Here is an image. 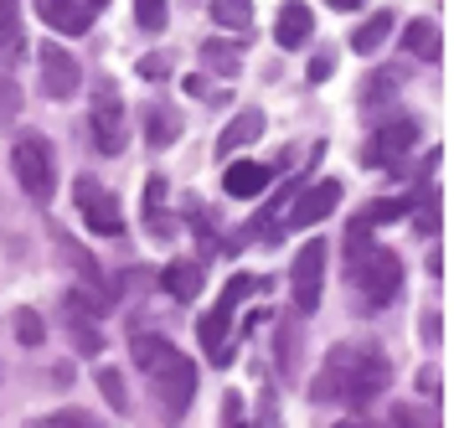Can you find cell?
Instances as JSON below:
<instances>
[{
	"instance_id": "obj_26",
	"label": "cell",
	"mask_w": 454,
	"mask_h": 428,
	"mask_svg": "<svg viewBox=\"0 0 454 428\" xmlns=\"http://www.w3.org/2000/svg\"><path fill=\"white\" fill-rule=\"evenodd\" d=\"M67 305H73V315L104 320V315L114 310V294H109V289H98V294H93V289H73V294H67Z\"/></svg>"
},
{
	"instance_id": "obj_11",
	"label": "cell",
	"mask_w": 454,
	"mask_h": 428,
	"mask_svg": "<svg viewBox=\"0 0 454 428\" xmlns=\"http://www.w3.org/2000/svg\"><path fill=\"white\" fill-rule=\"evenodd\" d=\"M197 341H201V356H207L212 367H227V362H232V310L217 305L212 315H201Z\"/></svg>"
},
{
	"instance_id": "obj_32",
	"label": "cell",
	"mask_w": 454,
	"mask_h": 428,
	"mask_svg": "<svg viewBox=\"0 0 454 428\" xmlns=\"http://www.w3.org/2000/svg\"><path fill=\"white\" fill-rule=\"evenodd\" d=\"M16 114H21V88L0 73V124H11Z\"/></svg>"
},
{
	"instance_id": "obj_9",
	"label": "cell",
	"mask_w": 454,
	"mask_h": 428,
	"mask_svg": "<svg viewBox=\"0 0 454 428\" xmlns=\"http://www.w3.org/2000/svg\"><path fill=\"white\" fill-rule=\"evenodd\" d=\"M419 135H424L419 119H393V124H382V129L372 135V144L362 150V160H367V166H393L397 155H408V150L419 144Z\"/></svg>"
},
{
	"instance_id": "obj_25",
	"label": "cell",
	"mask_w": 454,
	"mask_h": 428,
	"mask_svg": "<svg viewBox=\"0 0 454 428\" xmlns=\"http://www.w3.org/2000/svg\"><path fill=\"white\" fill-rule=\"evenodd\" d=\"M403 47H408V58L434 62V58H439V31L428 27V21H413V27L403 31Z\"/></svg>"
},
{
	"instance_id": "obj_6",
	"label": "cell",
	"mask_w": 454,
	"mask_h": 428,
	"mask_svg": "<svg viewBox=\"0 0 454 428\" xmlns=\"http://www.w3.org/2000/svg\"><path fill=\"white\" fill-rule=\"evenodd\" d=\"M93 144L104 155H124V144H129V124H124V104H119L114 83L93 88Z\"/></svg>"
},
{
	"instance_id": "obj_23",
	"label": "cell",
	"mask_w": 454,
	"mask_h": 428,
	"mask_svg": "<svg viewBox=\"0 0 454 428\" xmlns=\"http://www.w3.org/2000/svg\"><path fill=\"white\" fill-rule=\"evenodd\" d=\"M212 21L227 31H248L254 27V0H212Z\"/></svg>"
},
{
	"instance_id": "obj_14",
	"label": "cell",
	"mask_w": 454,
	"mask_h": 428,
	"mask_svg": "<svg viewBox=\"0 0 454 428\" xmlns=\"http://www.w3.org/2000/svg\"><path fill=\"white\" fill-rule=\"evenodd\" d=\"M274 186V171L269 166H258V160H232L223 171V191L227 197H263Z\"/></svg>"
},
{
	"instance_id": "obj_21",
	"label": "cell",
	"mask_w": 454,
	"mask_h": 428,
	"mask_svg": "<svg viewBox=\"0 0 454 428\" xmlns=\"http://www.w3.org/2000/svg\"><path fill=\"white\" fill-rule=\"evenodd\" d=\"M201 67L207 73H223V78H232L238 67H243V47H232V42H201Z\"/></svg>"
},
{
	"instance_id": "obj_19",
	"label": "cell",
	"mask_w": 454,
	"mask_h": 428,
	"mask_svg": "<svg viewBox=\"0 0 454 428\" xmlns=\"http://www.w3.org/2000/svg\"><path fill=\"white\" fill-rule=\"evenodd\" d=\"M145 228L155 243H166L170 237V217H166V175H150L145 181Z\"/></svg>"
},
{
	"instance_id": "obj_35",
	"label": "cell",
	"mask_w": 454,
	"mask_h": 428,
	"mask_svg": "<svg viewBox=\"0 0 454 428\" xmlns=\"http://www.w3.org/2000/svg\"><path fill=\"white\" fill-rule=\"evenodd\" d=\"M223 428H243V393H223Z\"/></svg>"
},
{
	"instance_id": "obj_16",
	"label": "cell",
	"mask_w": 454,
	"mask_h": 428,
	"mask_svg": "<svg viewBox=\"0 0 454 428\" xmlns=\"http://www.w3.org/2000/svg\"><path fill=\"white\" fill-rule=\"evenodd\" d=\"M145 140L155 144V150H166V144H176L181 140V129H186V124H181V109H170V104H160V98H155V104H145Z\"/></svg>"
},
{
	"instance_id": "obj_3",
	"label": "cell",
	"mask_w": 454,
	"mask_h": 428,
	"mask_svg": "<svg viewBox=\"0 0 454 428\" xmlns=\"http://www.w3.org/2000/svg\"><path fill=\"white\" fill-rule=\"evenodd\" d=\"M340 253H346V284L356 289L362 310H387L403 289V258L393 248H377L372 232L351 217L346 222V237H340Z\"/></svg>"
},
{
	"instance_id": "obj_36",
	"label": "cell",
	"mask_w": 454,
	"mask_h": 428,
	"mask_svg": "<svg viewBox=\"0 0 454 428\" xmlns=\"http://www.w3.org/2000/svg\"><path fill=\"white\" fill-rule=\"evenodd\" d=\"M393 428H434L419 408H393Z\"/></svg>"
},
{
	"instance_id": "obj_12",
	"label": "cell",
	"mask_w": 454,
	"mask_h": 428,
	"mask_svg": "<svg viewBox=\"0 0 454 428\" xmlns=\"http://www.w3.org/2000/svg\"><path fill=\"white\" fill-rule=\"evenodd\" d=\"M310 36H315V11L305 5V0H284L279 21H274V42H279L284 52H300Z\"/></svg>"
},
{
	"instance_id": "obj_31",
	"label": "cell",
	"mask_w": 454,
	"mask_h": 428,
	"mask_svg": "<svg viewBox=\"0 0 454 428\" xmlns=\"http://www.w3.org/2000/svg\"><path fill=\"white\" fill-rule=\"evenodd\" d=\"M294 346H300V331H294V320H284L279 325V367H284V377H300V356H294Z\"/></svg>"
},
{
	"instance_id": "obj_2",
	"label": "cell",
	"mask_w": 454,
	"mask_h": 428,
	"mask_svg": "<svg viewBox=\"0 0 454 428\" xmlns=\"http://www.w3.org/2000/svg\"><path fill=\"white\" fill-rule=\"evenodd\" d=\"M129 356H135V367L150 382V398L160 408V424H181L192 398H197V362H186L181 346H170L166 336H145V331H135Z\"/></svg>"
},
{
	"instance_id": "obj_20",
	"label": "cell",
	"mask_w": 454,
	"mask_h": 428,
	"mask_svg": "<svg viewBox=\"0 0 454 428\" xmlns=\"http://www.w3.org/2000/svg\"><path fill=\"white\" fill-rule=\"evenodd\" d=\"M27 52V36H21V5L16 0H0V58L21 62Z\"/></svg>"
},
{
	"instance_id": "obj_17",
	"label": "cell",
	"mask_w": 454,
	"mask_h": 428,
	"mask_svg": "<svg viewBox=\"0 0 454 428\" xmlns=\"http://www.w3.org/2000/svg\"><path fill=\"white\" fill-rule=\"evenodd\" d=\"M263 109H243V114L232 119L223 129V140H217V155H238V150H248L254 140H263Z\"/></svg>"
},
{
	"instance_id": "obj_28",
	"label": "cell",
	"mask_w": 454,
	"mask_h": 428,
	"mask_svg": "<svg viewBox=\"0 0 454 428\" xmlns=\"http://www.w3.org/2000/svg\"><path fill=\"white\" fill-rule=\"evenodd\" d=\"M98 393H104V402H109L114 413H129V387H124V371L98 367Z\"/></svg>"
},
{
	"instance_id": "obj_13",
	"label": "cell",
	"mask_w": 454,
	"mask_h": 428,
	"mask_svg": "<svg viewBox=\"0 0 454 428\" xmlns=\"http://www.w3.org/2000/svg\"><path fill=\"white\" fill-rule=\"evenodd\" d=\"M201 284H207V268H201L197 258H176V263H166V274H160V289H166L176 305H192L201 294Z\"/></svg>"
},
{
	"instance_id": "obj_34",
	"label": "cell",
	"mask_w": 454,
	"mask_h": 428,
	"mask_svg": "<svg viewBox=\"0 0 454 428\" xmlns=\"http://www.w3.org/2000/svg\"><path fill=\"white\" fill-rule=\"evenodd\" d=\"M42 428H98L88 413H78V408H62V413H52V418H42Z\"/></svg>"
},
{
	"instance_id": "obj_22",
	"label": "cell",
	"mask_w": 454,
	"mask_h": 428,
	"mask_svg": "<svg viewBox=\"0 0 454 428\" xmlns=\"http://www.w3.org/2000/svg\"><path fill=\"white\" fill-rule=\"evenodd\" d=\"M408 206H413L408 197H382V201H372V206H362V212H356V222H362L367 232H377L382 222H397V217H408Z\"/></svg>"
},
{
	"instance_id": "obj_1",
	"label": "cell",
	"mask_w": 454,
	"mask_h": 428,
	"mask_svg": "<svg viewBox=\"0 0 454 428\" xmlns=\"http://www.w3.org/2000/svg\"><path fill=\"white\" fill-rule=\"evenodd\" d=\"M393 377V362L372 341H340L325 351V362L310 382L315 402H346V408H372Z\"/></svg>"
},
{
	"instance_id": "obj_24",
	"label": "cell",
	"mask_w": 454,
	"mask_h": 428,
	"mask_svg": "<svg viewBox=\"0 0 454 428\" xmlns=\"http://www.w3.org/2000/svg\"><path fill=\"white\" fill-rule=\"evenodd\" d=\"M57 253L67 258V263H73V268H78V274H83L93 289H104V268H98V263H93V253H83L73 237H62V232H57Z\"/></svg>"
},
{
	"instance_id": "obj_8",
	"label": "cell",
	"mask_w": 454,
	"mask_h": 428,
	"mask_svg": "<svg viewBox=\"0 0 454 428\" xmlns=\"http://www.w3.org/2000/svg\"><path fill=\"white\" fill-rule=\"evenodd\" d=\"M36 62H42V93H47L52 104H67V98L83 88V67H78V58H73L67 47L42 42V47H36Z\"/></svg>"
},
{
	"instance_id": "obj_27",
	"label": "cell",
	"mask_w": 454,
	"mask_h": 428,
	"mask_svg": "<svg viewBox=\"0 0 454 428\" xmlns=\"http://www.w3.org/2000/svg\"><path fill=\"white\" fill-rule=\"evenodd\" d=\"M135 27H140L145 36H160V31L170 27V5L166 0H135Z\"/></svg>"
},
{
	"instance_id": "obj_41",
	"label": "cell",
	"mask_w": 454,
	"mask_h": 428,
	"mask_svg": "<svg viewBox=\"0 0 454 428\" xmlns=\"http://www.w3.org/2000/svg\"><path fill=\"white\" fill-rule=\"evenodd\" d=\"M325 5H336V11H356V5H367V0H325Z\"/></svg>"
},
{
	"instance_id": "obj_38",
	"label": "cell",
	"mask_w": 454,
	"mask_h": 428,
	"mask_svg": "<svg viewBox=\"0 0 454 428\" xmlns=\"http://www.w3.org/2000/svg\"><path fill=\"white\" fill-rule=\"evenodd\" d=\"M419 331H424V341H428V346H439V336H444V325H439V315H434V310L419 320Z\"/></svg>"
},
{
	"instance_id": "obj_40",
	"label": "cell",
	"mask_w": 454,
	"mask_h": 428,
	"mask_svg": "<svg viewBox=\"0 0 454 428\" xmlns=\"http://www.w3.org/2000/svg\"><path fill=\"white\" fill-rule=\"evenodd\" d=\"M73 5H83L88 16H98V11H104V5H109V0H73Z\"/></svg>"
},
{
	"instance_id": "obj_4",
	"label": "cell",
	"mask_w": 454,
	"mask_h": 428,
	"mask_svg": "<svg viewBox=\"0 0 454 428\" xmlns=\"http://www.w3.org/2000/svg\"><path fill=\"white\" fill-rule=\"evenodd\" d=\"M11 171H16V181H21V191L31 201L47 206L57 197V160H52V140L47 135H36V129L16 135V144H11Z\"/></svg>"
},
{
	"instance_id": "obj_30",
	"label": "cell",
	"mask_w": 454,
	"mask_h": 428,
	"mask_svg": "<svg viewBox=\"0 0 454 428\" xmlns=\"http://www.w3.org/2000/svg\"><path fill=\"white\" fill-rule=\"evenodd\" d=\"M16 341H21V346H42V341H47V320L31 310V305H27V310H16Z\"/></svg>"
},
{
	"instance_id": "obj_5",
	"label": "cell",
	"mask_w": 454,
	"mask_h": 428,
	"mask_svg": "<svg viewBox=\"0 0 454 428\" xmlns=\"http://www.w3.org/2000/svg\"><path fill=\"white\" fill-rule=\"evenodd\" d=\"M325 258H331L325 237H310V243L294 253V263H289V289H294V315H300V320H310V315L320 310V289H325Z\"/></svg>"
},
{
	"instance_id": "obj_33",
	"label": "cell",
	"mask_w": 454,
	"mask_h": 428,
	"mask_svg": "<svg viewBox=\"0 0 454 428\" xmlns=\"http://www.w3.org/2000/svg\"><path fill=\"white\" fill-rule=\"evenodd\" d=\"M170 52H145L140 58V78H150V83H160V78H170Z\"/></svg>"
},
{
	"instance_id": "obj_37",
	"label": "cell",
	"mask_w": 454,
	"mask_h": 428,
	"mask_svg": "<svg viewBox=\"0 0 454 428\" xmlns=\"http://www.w3.org/2000/svg\"><path fill=\"white\" fill-rule=\"evenodd\" d=\"M331 73H336V52H320V58L310 62V83H325Z\"/></svg>"
},
{
	"instance_id": "obj_18",
	"label": "cell",
	"mask_w": 454,
	"mask_h": 428,
	"mask_svg": "<svg viewBox=\"0 0 454 428\" xmlns=\"http://www.w3.org/2000/svg\"><path fill=\"white\" fill-rule=\"evenodd\" d=\"M393 27H397L393 11H377V16H367L362 27L351 31V52H356V58H372V52H377V47L393 36Z\"/></svg>"
},
{
	"instance_id": "obj_7",
	"label": "cell",
	"mask_w": 454,
	"mask_h": 428,
	"mask_svg": "<svg viewBox=\"0 0 454 428\" xmlns=\"http://www.w3.org/2000/svg\"><path fill=\"white\" fill-rule=\"evenodd\" d=\"M73 197H78V212H83L88 232H98V237H119V232H124V206H119L114 191H104L93 175H78Z\"/></svg>"
},
{
	"instance_id": "obj_39",
	"label": "cell",
	"mask_w": 454,
	"mask_h": 428,
	"mask_svg": "<svg viewBox=\"0 0 454 428\" xmlns=\"http://www.w3.org/2000/svg\"><path fill=\"white\" fill-rule=\"evenodd\" d=\"M419 393H424V398H439V371H419Z\"/></svg>"
},
{
	"instance_id": "obj_15",
	"label": "cell",
	"mask_w": 454,
	"mask_h": 428,
	"mask_svg": "<svg viewBox=\"0 0 454 428\" xmlns=\"http://www.w3.org/2000/svg\"><path fill=\"white\" fill-rule=\"evenodd\" d=\"M31 5H36V16L52 31H62V36H83V31L93 27V16H88L83 5H73V0H31Z\"/></svg>"
},
{
	"instance_id": "obj_10",
	"label": "cell",
	"mask_w": 454,
	"mask_h": 428,
	"mask_svg": "<svg viewBox=\"0 0 454 428\" xmlns=\"http://www.w3.org/2000/svg\"><path fill=\"white\" fill-rule=\"evenodd\" d=\"M336 206H340V181H315L310 191H300V201H294V212H289L284 228H315V222H325Z\"/></svg>"
},
{
	"instance_id": "obj_29",
	"label": "cell",
	"mask_w": 454,
	"mask_h": 428,
	"mask_svg": "<svg viewBox=\"0 0 454 428\" xmlns=\"http://www.w3.org/2000/svg\"><path fill=\"white\" fill-rule=\"evenodd\" d=\"M67 336H73V351H78V356H98V351H104V336H98V325H83L78 315L67 320Z\"/></svg>"
}]
</instances>
